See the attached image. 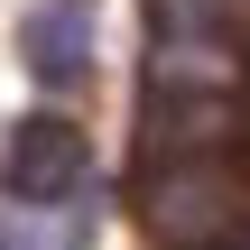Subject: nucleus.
I'll list each match as a JSON object with an SVG mask.
<instances>
[{
	"mask_svg": "<svg viewBox=\"0 0 250 250\" xmlns=\"http://www.w3.org/2000/svg\"><path fill=\"white\" fill-rule=\"evenodd\" d=\"M0 186L19 213H56V204H83L93 186V139L65 121V111H28L0 148Z\"/></svg>",
	"mask_w": 250,
	"mask_h": 250,
	"instance_id": "obj_3",
	"label": "nucleus"
},
{
	"mask_svg": "<svg viewBox=\"0 0 250 250\" xmlns=\"http://www.w3.org/2000/svg\"><path fill=\"white\" fill-rule=\"evenodd\" d=\"M148 37H158V93L176 102L223 93L250 65V0H148Z\"/></svg>",
	"mask_w": 250,
	"mask_h": 250,
	"instance_id": "obj_1",
	"label": "nucleus"
},
{
	"mask_svg": "<svg viewBox=\"0 0 250 250\" xmlns=\"http://www.w3.org/2000/svg\"><path fill=\"white\" fill-rule=\"evenodd\" d=\"M93 46H102V0H28L19 9V56L46 93L93 83Z\"/></svg>",
	"mask_w": 250,
	"mask_h": 250,
	"instance_id": "obj_4",
	"label": "nucleus"
},
{
	"mask_svg": "<svg viewBox=\"0 0 250 250\" xmlns=\"http://www.w3.org/2000/svg\"><path fill=\"white\" fill-rule=\"evenodd\" d=\"M0 250H46V232H37L28 213H0Z\"/></svg>",
	"mask_w": 250,
	"mask_h": 250,
	"instance_id": "obj_5",
	"label": "nucleus"
},
{
	"mask_svg": "<svg viewBox=\"0 0 250 250\" xmlns=\"http://www.w3.org/2000/svg\"><path fill=\"white\" fill-rule=\"evenodd\" d=\"M250 213V176L223 158V148H176L158 176H148V223L167 250H213L232 241Z\"/></svg>",
	"mask_w": 250,
	"mask_h": 250,
	"instance_id": "obj_2",
	"label": "nucleus"
}]
</instances>
